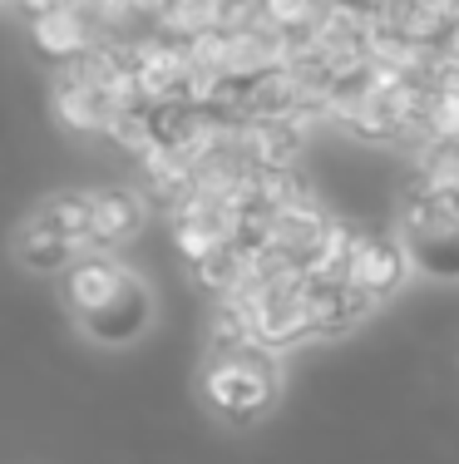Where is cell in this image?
Masks as SVG:
<instances>
[{"instance_id":"1","label":"cell","mask_w":459,"mask_h":464,"mask_svg":"<svg viewBox=\"0 0 459 464\" xmlns=\"http://www.w3.org/2000/svg\"><path fill=\"white\" fill-rule=\"evenodd\" d=\"M277 356L267 346H247V351H227L213 356L203 371V401L207 411L227 425H253L267 415V405L277 401Z\"/></svg>"},{"instance_id":"2","label":"cell","mask_w":459,"mask_h":464,"mask_svg":"<svg viewBox=\"0 0 459 464\" xmlns=\"http://www.w3.org/2000/svg\"><path fill=\"white\" fill-rule=\"evenodd\" d=\"M400 237L420 272L440 282H459V188H420L406 198Z\"/></svg>"},{"instance_id":"3","label":"cell","mask_w":459,"mask_h":464,"mask_svg":"<svg viewBox=\"0 0 459 464\" xmlns=\"http://www.w3.org/2000/svg\"><path fill=\"white\" fill-rule=\"evenodd\" d=\"M247 312H253V331L257 346L267 351H292L301 341L316 336L311 326V277L301 267H282L272 277L257 282V292L247 296Z\"/></svg>"},{"instance_id":"4","label":"cell","mask_w":459,"mask_h":464,"mask_svg":"<svg viewBox=\"0 0 459 464\" xmlns=\"http://www.w3.org/2000/svg\"><path fill=\"white\" fill-rule=\"evenodd\" d=\"M148 326H153V292L134 267H129L124 286L109 296L100 312L80 316V331L94 341V346H134Z\"/></svg>"},{"instance_id":"5","label":"cell","mask_w":459,"mask_h":464,"mask_svg":"<svg viewBox=\"0 0 459 464\" xmlns=\"http://www.w3.org/2000/svg\"><path fill=\"white\" fill-rule=\"evenodd\" d=\"M415 257L406 247V237H386V232H360L356 237V257H351V286L370 296V302H386L400 292V282L410 277Z\"/></svg>"},{"instance_id":"6","label":"cell","mask_w":459,"mask_h":464,"mask_svg":"<svg viewBox=\"0 0 459 464\" xmlns=\"http://www.w3.org/2000/svg\"><path fill=\"white\" fill-rule=\"evenodd\" d=\"M30 45H35L40 60H50L54 70H60V64L84 60V54L100 45V30H94V20L84 15V5L74 0V5H54V10L30 15Z\"/></svg>"},{"instance_id":"7","label":"cell","mask_w":459,"mask_h":464,"mask_svg":"<svg viewBox=\"0 0 459 464\" xmlns=\"http://www.w3.org/2000/svg\"><path fill=\"white\" fill-rule=\"evenodd\" d=\"M316 114H277V119H247L243 124V159L253 169H292L297 153L306 149Z\"/></svg>"},{"instance_id":"8","label":"cell","mask_w":459,"mask_h":464,"mask_svg":"<svg viewBox=\"0 0 459 464\" xmlns=\"http://www.w3.org/2000/svg\"><path fill=\"white\" fill-rule=\"evenodd\" d=\"M124 277H129V267L119 257H109V252H84L74 267L60 272V296H64V306L74 312V322H80V316L100 312L109 296L124 286Z\"/></svg>"},{"instance_id":"9","label":"cell","mask_w":459,"mask_h":464,"mask_svg":"<svg viewBox=\"0 0 459 464\" xmlns=\"http://www.w3.org/2000/svg\"><path fill=\"white\" fill-rule=\"evenodd\" d=\"M144 227V203L124 188H94V213H90V252H114L139 237Z\"/></svg>"},{"instance_id":"10","label":"cell","mask_w":459,"mask_h":464,"mask_svg":"<svg viewBox=\"0 0 459 464\" xmlns=\"http://www.w3.org/2000/svg\"><path fill=\"white\" fill-rule=\"evenodd\" d=\"M84 252H90L84 242L64 237V232L50 227L40 213H30L15 232V257H20V267H30V272H64V267H74Z\"/></svg>"},{"instance_id":"11","label":"cell","mask_w":459,"mask_h":464,"mask_svg":"<svg viewBox=\"0 0 459 464\" xmlns=\"http://www.w3.org/2000/svg\"><path fill=\"white\" fill-rule=\"evenodd\" d=\"M370 306L376 302L351 282H311V326H316V336H336V331L356 326Z\"/></svg>"},{"instance_id":"12","label":"cell","mask_w":459,"mask_h":464,"mask_svg":"<svg viewBox=\"0 0 459 464\" xmlns=\"http://www.w3.org/2000/svg\"><path fill=\"white\" fill-rule=\"evenodd\" d=\"M425 143H459V74L445 70L435 84V109H430V139Z\"/></svg>"},{"instance_id":"13","label":"cell","mask_w":459,"mask_h":464,"mask_svg":"<svg viewBox=\"0 0 459 464\" xmlns=\"http://www.w3.org/2000/svg\"><path fill=\"white\" fill-rule=\"evenodd\" d=\"M331 0H262V15L267 25H277L282 35H301V30H316Z\"/></svg>"},{"instance_id":"14","label":"cell","mask_w":459,"mask_h":464,"mask_svg":"<svg viewBox=\"0 0 459 464\" xmlns=\"http://www.w3.org/2000/svg\"><path fill=\"white\" fill-rule=\"evenodd\" d=\"M440 60H445V70L459 74V15L445 25V35H440Z\"/></svg>"}]
</instances>
